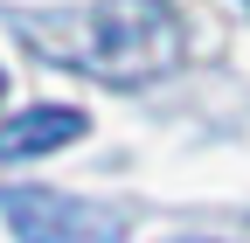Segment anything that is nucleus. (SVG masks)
<instances>
[{"label": "nucleus", "instance_id": "obj_1", "mask_svg": "<svg viewBox=\"0 0 250 243\" xmlns=\"http://www.w3.org/2000/svg\"><path fill=\"white\" fill-rule=\"evenodd\" d=\"M21 35L49 63H70L104 83H146V77L174 70V56H181V28H174L167 0H98L77 14H35V21H21Z\"/></svg>", "mask_w": 250, "mask_h": 243}, {"label": "nucleus", "instance_id": "obj_2", "mask_svg": "<svg viewBox=\"0 0 250 243\" xmlns=\"http://www.w3.org/2000/svg\"><path fill=\"white\" fill-rule=\"evenodd\" d=\"M0 216L21 243H125V216L62 188H7Z\"/></svg>", "mask_w": 250, "mask_h": 243}, {"label": "nucleus", "instance_id": "obj_3", "mask_svg": "<svg viewBox=\"0 0 250 243\" xmlns=\"http://www.w3.org/2000/svg\"><path fill=\"white\" fill-rule=\"evenodd\" d=\"M83 125L90 118L77 104H35V111H21V118L0 125V160H42V153H56V146L83 139Z\"/></svg>", "mask_w": 250, "mask_h": 243}, {"label": "nucleus", "instance_id": "obj_4", "mask_svg": "<svg viewBox=\"0 0 250 243\" xmlns=\"http://www.w3.org/2000/svg\"><path fill=\"white\" fill-rule=\"evenodd\" d=\"M181 243H208V236H181Z\"/></svg>", "mask_w": 250, "mask_h": 243}, {"label": "nucleus", "instance_id": "obj_5", "mask_svg": "<svg viewBox=\"0 0 250 243\" xmlns=\"http://www.w3.org/2000/svg\"><path fill=\"white\" fill-rule=\"evenodd\" d=\"M0 90H7V77H0Z\"/></svg>", "mask_w": 250, "mask_h": 243}]
</instances>
